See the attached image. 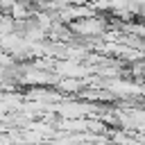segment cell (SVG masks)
Returning a JSON list of instances; mask_svg holds the SVG:
<instances>
[{
  "mask_svg": "<svg viewBox=\"0 0 145 145\" xmlns=\"http://www.w3.org/2000/svg\"><path fill=\"white\" fill-rule=\"evenodd\" d=\"M70 29L77 32L79 36H100V34L106 29V23H104L100 16H91V14H86V16L77 18V20L70 25Z\"/></svg>",
  "mask_w": 145,
  "mask_h": 145,
  "instance_id": "obj_1",
  "label": "cell"
}]
</instances>
